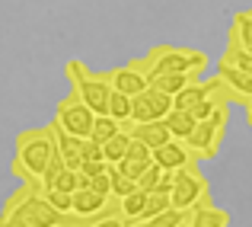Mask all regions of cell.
Listing matches in <instances>:
<instances>
[{
	"instance_id": "cell-8",
	"label": "cell",
	"mask_w": 252,
	"mask_h": 227,
	"mask_svg": "<svg viewBox=\"0 0 252 227\" xmlns=\"http://www.w3.org/2000/svg\"><path fill=\"white\" fill-rule=\"evenodd\" d=\"M105 80H109V86H112V90L128 93V96H137V93H144V90H147V74H144L141 58H134V61L122 64V68L105 71Z\"/></svg>"
},
{
	"instance_id": "cell-14",
	"label": "cell",
	"mask_w": 252,
	"mask_h": 227,
	"mask_svg": "<svg viewBox=\"0 0 252 227\" xmlns=\"http://www.w3.org/2000/svg\"><path fill=\"white\" fill-rule=\"evenodd\" d=\"M51 122H55V118H51ZM55 141H58V151H61L64 163H67L70 170H80V166H83V157H80V141H83V138L61 131V128H58V122H55Z\"/></svg>"
},
{
	"instance_id": "cell-24",
	"label": "cell",
	"mask_w": 252,
	"mask_h": 227,
	"mask_svg": "<svg viewBox=\"0 0 252 227\" xmlns=\"http://www.w3.org/2000/svg\"><path fill=\"white\" fill-rule=\"evenodd\" d=\"M118 131H122V122H118V118H112V115H96V118H93L90 138H96L99 144H105L112 135H118Z\"/></svg>"
},
{
	"instance_id": "cell-23",
	"label": "cell",
	"mask_w": 252,
	"mask_h": 227,
	"mask_svg": "<svg viewBox=\"0 0 252 227\" xmlns=\"http://www.w3.org/2000/svg\"><path fill=\"white\" fill-rule=\"evenodd\" d=\"M189 224V211H179V208H163L160 215H154L144 227H185Z\"/></svg>"
},
{
	"instance_id": "cell-13",
	"label": "cell",
	"mask_w": 252,
	"mask_h": 227,
	"mask_svg": "<svg viewBox=\"0 0 252 227\" xmlns=\"http://www.w3.org/2000/svg\"><path fill=\"white\" fill-rule=\"evenodd\" d=\"M112 195H99V192H93L90 186L86 189H77L74 192V215L77 218H86V224H90V218L96 215V211H102V205L109 202Z\"/></svg>"
},
{
	"instance_id": "cell-18",
	"label": "cell",
	"mask_w": 252,
	"mask_h": 227,
	"mask_svg": "<svg viewBox=\"0 0 252 227\" xmlns=\"http://www.w3.org/2000/svg\"><path fill=\"white\" fill-rule=\"evenodd\" d=\"M128 144H131V131H128V128H122L118 135H112L109 141L102 144V157H105V163H118V160L128 153Z\"/></svg>"
},
{
	"instance_id": "cell-25",
	"label": "cell",
	"mask_w": 252,
	"mask_h": 227,
	"mask_svg": "<svg viewBox=\"0 0 252 227\" xmlns=\"http://www.w3.org/2000/svg\"><path fill=\"white\" fill-rule=\"evenodd\" d=\"M220 61L223 64H233V68L246 71V74H252V51L240 48V45H233V42H227V51H223Z\"/></svg>"
},
{
	"instance_id": "cell-34",
	"label": "cell",
	"mask_w": 252,
	"mask_h": 227,
	"mask_svg": "<svg viewBox=\"0 0 252 227\" xmlns=\"http://www.w3.org/2000/svg\"><path fill=\"white\" fill-rule=\"evenodd\" d=\"M80 157L83 160H105L102 157V144H99L96 138H83L80 141Z\"/></svg>"
},
{
	"instance_id": "cell-29",
	"label": "cell",
	"mask_w": 252,
	"mask_h": 227,
	"mask_svg": "<svg viewBox=\"0 0 252 227\" xmlns=\"http://www.w3.org/2000/svg\"><path fill=\"white\" fill-rule=\"evenodd\" d=\"M163 173H166V170H163V166H160V163H150V166H147V170H144V173H141V179H137V189H144V192H154V189H157V186H160V179H163Z\"/></svg>"
},
{
	"instance_id": "cell-30",
	"label": "cell",
	"mask_w": 252,
	"mask_h": 227,
	"mask_svg": "<svg viewBox=\"0 0 252 227\" xmlns=\"http://www.w3.org/2000/svg\"><path fill=\"white\" fill-rule=\"evenodd\" d=\"M150 163H154V160H134V157H122L115 166L125 173V176H131V179H141V173L147 170Z\"/></svg>"
},
{
	"instance_id": "cell-17",
	"label": "cell",
	"mask_w": 252,
	"mask_h": 227,
	"mask_svg": "<svg viewBox=\"0 0 252 227\" xmlns=\"http://www.w3.org/2000/svg\"><path fill=\"white\" fill-rule=\"evenodd\" d=\"M191 80H198V74L185 71V74H160V77H150L147 83L157 86V90H163V93H169V96H176V93L182 90V86H189Z\"/></svg>"
},
{
	"instance_id": "cell-32",
	"label": "cell",
	"mask_w": 252,
	"mask_h": 227,
	"mask_svg": "<svg viewBox=\"0 0 252 227\" xmlns=\"http://www.w3.org/2000/svg\"><path fill=\"white\" fill-rule=\"evenodd\" d=\"M77 179H80V170H70V166H64L61 176L55 179V186H58V189H64V192H77Z\"/></svg>"
},
{
	"instance_id": "cell-21",
	"label": "cell",
	"mask_w": 252,
	"mask_h": 227,
	"mask_svg": "<svg viewBox=\"0 0 252 227\" xmlns=\"http://www.w3.org/2000/svg\"><path fill=\"white\" fill-rule=\"evenodd\" d=\"M169 192H160V189H154V192H147V205H144V211H141V218L134 221V227H144L150 221L154 215H160L163 208H169Z\"/></svg>"
},
{
	"instance_id": "cell-36",
	"label": "cell",
	"mask_w": 252,
	"mask_h": 227,
	"mask_svg": "<svg viewBox=\"0 0 252 227\" xmlns=\"http://www.w3.org/2000/svg\"><path fill=\"white\" fill-rule=\"evenodd\" d=\"M105 160H83V166H80V173H86V176H96V173H102L105 170Z\"/></svg>"
},
{
	"instance_id": "cell-10",
	"label": "cell",
	"mask_w": 252,
	"mask_h": 227,
	"mask_svg": "<svg viewBox=\"0 0 252 227\" xmlns=\"http://www.w3.org/2000/svg\"><path fill=\"white\" fill-rule=\"evenodd\" d=\"M154 163H160L163 170H179V166H189V163H201V160L191 153V148L179 138H169L166 144L154 148Z\"/></svg>"
},
{
	"instance_id": "cell-31",
	"label": "cell",
	"mask_w": 252,
	"mask_h": 227,
	"mask_svg": "<svg viewBox=\"0 0 252 227\" xmlns=\"http://www.w3.org/2000/svg\"><path fill=\"white\" fill-rule=\"evenodd\" d=\"M131 122H154V112H150L147 99L137 93V96H131Z\"/></svg>"
},
{
	"instance_id": "cell-5",
	"label": "cell",
	"mask_w": 252,
	"mask_h": 227,
	"mask_svg": "<svg viewBox=\"0 0 252 227\" xmlns=\"http://www.w3.org/2000/svg\"><path fill=\"white\" fill-rule=\"evenodd\" d=\"M169 173H172V192H169L172 208L191 211L195 205L211 202V183L204 179V173L198 170V163L179 166V170H169Z\"/></svg>"
},
{
	"instance_id": "cell-37",
	"label": "cell",
	"mask_w": 252,
	"mask_h": 227,
	"mask_svg": "<svg viewBox=\"0 0 252 227\" xmlns=\"http://www.w3.org/2000/svg\"><path fill=\"white\" fill-rule=\"evenodd\" d=\"M246 122H249V128H252V99L246 103Z\"/></svg>"
},
{
	"instance_id": "cell-20",
	"label": "cell",
	"mask_w": 252,
	"mask_h": 227,
	"mask_svg": "<svg viewBox=\"0 0 252 227\" xmlns=\"http://www.w3.org/2000/svg\"><path fill=\"white\" fill-rule=\"evenodd\" d=\"M166 128H169V135L172 138H179V141H185V138L191 135V128H195V118H191V112H179V109H172L166 118Z\"/></svg>"
},
{
	"instance_id": "cell-35",
	"label": "cell",
	"mask_w": 252,
	"mask_h": 227,
	"mask_svg": "<svg viewBox=\"0 0 252 227\" xmlns=\"http://www.w3.org/2000/svg\"><path fill=\"white\" fill-rule=\"evenodd\" d=\"M125 157H134V160H154V151H150L144 141L131 138V144H128V153H125Z\"/></svg>"
},
{
	"instance_id": "cell-6",
	"label": "cell",
	"mask_w": 252,
	"mask_h": 227,
	"mask_svg": "<svg viewBox=\"0 0 252 227\" xmlns=\"http://www.w3.org/2000/svg\"><path fill=\"white\" fill-rule=\"evenodd\" d=\"M223 135H227V103L217 106V109L211 112V118L195 122V128L185 138V144L191 148V153H195L198 160H214L217 153H220Z\"/></svg>"
},
{
	"instance_id": "cell-3",
	"label": "cell",
	"mask_w": 252,
	"mask_h": 227,
	"mask_svg": "<svg viewBox=\"0 0 252 227\" xmlns=\"http://www.w3.org/2000/svg\"><path fill=\"white\" fill-rule=\"evenodd\" d=\"M141 64H144L147 80L160 74H185V71L201 74L208 68V55L198 48H185V45H157L141 58Z\"/></svg>"
},
{
	"instance_id": "cell-22",
	"label": "cell",
	"mask_w": 252,
	"mask_h": 227,
	"mask_svg": "<svg viewBox=\"0 0 252 227\" xmlns=\"http://www.w3.org/2000/svg\"><path fill=\"white\" fill-rule=\"evenodd\" d=\"M109 115H112V118H118V122H122V128H128V125H131V96H128V93L112 90Z\"/></svg>"
},
{
	"instance_id": "cell-26",
	"label": "cell",
	"mask_w": 252,
	"mask_h": 227,
	"mask_svg": "<svg viewBox=\"0 0 252 227\" xmlns=\"http://www.w3.org/2000/svg\"><path fill=\"white\" fill-rule=\"evenodd\" d=\"M109 179H112V195H115V198H122V195H128V192L137 189V179L125 176L115 163H109Z\"/></svg>"
},
{
	"instance_id": "cell-16",
	"label": "cell",
	"mask_w": 252,
	"mask_h": 227,
	"mask_svg": "<svg viewBox=\"0 0 252 227\" xmlns=\"http://www.w3.org/2000/svg\"><path fill=\"white\" fill-rule=\"evenodd\" d=\"M118 205H122L125 224L134 227V221L141 218V211H144V205H147V192H144V189H134V192H128V195L118 198Z\"/></svg>"
},
{
	"instance_id": "cell-2",
	"label": "cell",
	"mask_w": 252,
	"mask_h": 227,
	"mask_svg": "<svg viewBox=\"0 0 252 227\" xmlns=\"http://www.w3.org/2000/svg\"><path fill=\"white\" fill-rule=\"evenodd\" d=\"M55 148H58V141H55V122L42 125V128H26V131H19V135H16V153H13L10 173L19 179V183H38Z\"/></svg>"
},
{
	"instance_id": "cell-38",
	"label": "cell",
	"mask_w": 252,
	"mask_h": 227,
	"mask_svg": "<svg viewBox=\"0 0 252 227\" xmlns=\"http://www.w3.org/2000/svg\"><path fill=\"white\" fill-rule=\"evenodd\" d=\"M249 13H252V10H249Z\"/></svg>"
},
{
	"instance_id": "cell-15",
	"label": "cell",
	"mask_w": 252,
	"mask_h": 227,
	"mask_svg": "<svg viewBox=\"0 0 252 227\" xmlns=\"http://www.w3.org/2000/svg\"><path fill=\"white\" fill-rule=\"evenodd\" d=\"M227 42H233V45H240V48L252 51V13H233Z\"/></svg>"
},
{
	"instance_id": "cell-7",
	"label": "cell",
	"mask_w": 252,
	"mask_h": 227,
	"mask_svg": "<svg viewBox=\"0 0 252 227\" xmlns=\"http://www.w3.org/2000/svg\"><path fill=\"white\" fill-rule=\"evenodd\" d=\"M93 109L83 103L77 93H70V96H64V99H58V106H55V122H58V128L61 131H67V135H77V138H90V131H93Z\"/></svg>"
},
{
	"instance_id": "cell-28",
	"label": "cell",
	"mask_w": 252,
	"mask_h": 227,
	"mask_svg": "<svg viewBox=\"0 0 252 227\" xmlns=\"http://www.w3.org/2000/svg\"><path fill=\"white\" fill-rule=\"evenodd\" d=\"M42 192H45V198H48L58 211H64V215H70V211H74V192H64V189H58V186L42 189Z\"/></svg>"
},
{
	"instance_id": "cell-19",
	"label": "cell",
	"mask_w": 252,
	"mask_h": 227,
	"mask_svg": "<svg viewBox=\"0 0 252 227\" xmlns=\"http://www.w3.org/2000/svg\"><path fill=\"white\" fill-rule=\"evenodd\" d=\"M141 96L147 99V106H150V112H154V118H166L169 112H172V96H169V93H163V90H157V86L147 83V90H144Z\"/></svg>"
},
{
	"instance_id": "cell-1",
	"label": "cell",
	"mask_w": 252,
	"mask_h": 227,
	"mask_svg": "<svg viewBox=\"0 0 252 227\" xmlns=\"http://www.w3.org/2000/svg\"><path fill=\"white\" fill-rule=\"evenodd\" d=\"M64 211L45 198L38 183H23L0 211V227H61Z\"/></svg>"
},
{
	"instance_id": "cell-12",
	"label": "cell",
	"mask_w": 252,
	"mask_h": 227,
	"mask_svg": "<svg viewBox=\"0 0 252 227\" xmlns=\"http://www.w3.org/2000/svg\"><path fill=\"white\" fill-rule=\"evenodd\" d=\"M230 224V215L223 208H214L211 202H201L189 211V224L185 227H227Z\"/></svg>"
},
{
	"instance_id": "cell-11",
	"label": "cell",
	"mask_w": 252,
	"mask_h": 227,
	"mask_svg": "<svg viewBox=\"0 0 252 227\" xmlns=\"http://www.w3.org/2000/svg\"><path fill=\"white\" fill-rule=\"evenodd\" d=\"M128 131H131V138L144 141L150 151H154V148H160V144H166L169 138H172L163 118H154V122H131V125H128Z\"/></svg>"
},
{
	"instance_id": "cell-4",
	"label": "cell",
	"mask_w": 252,
	"mask_h": 227,
	"mask_svg": "<svg viewBox=\"0 0 252 227\" xmlns=\"http://www.w3.org/2000/svg\"><path fill=\"white\" fill-rule=\"evenodd\" d=\"M67 77L70 83H74V93L83 99L86 106L93 109V115H109V99H112V86L105 74H93L90 68H86L83 61H67Z\"/></svg>"
},
{
	"instance_id": "cell-33",
	"label": "cell",
	"mask_w": 252,
	"mask_h": 227,
	"mask_svg": "<svg viewBox=\"0 0 252 227\" xmlns=\"http://www.w3.org/2000/svg\"><path fill=\"white\" fill-rule=\"evenodd\" d=\"M90 189L99 192V195H112V179H109V166H105L102 173H96V176H90Z\"/></svg>"
},
{
	"instance_id": "cell-9",
	"label": "cell",
	"mask_w": 252,
	"mask_h": 227,
	"mask_svg": "<svg viewBox=\"0 0 252 227\" xmlns=\"http://www.w3.org/2000/svg\"><path fill=\"white\" fill-rule=\"evenodd\" d=\"M217 77L223 80V90H227V103H243L246 106L252 99V74L233 68V64H217Z\"/></svg>"
},
{
	"instance_id": "cell-27",
	"label": "cell",
	"mask_w": 252,
	"mask_h": 227,
	"mask_svg": "<svg viewBox=\"0 0 252 227\" xmlns=\"http://www.w3.org/2000/svg\"><path fill=\"white\" fill-rule=\"evenodd\" d=\"M64 157H61V151H51V157H48V166H45V173H42V179H38V186H42V189H51V186H55V179L61 176V170H64Z\"/></svg>"
}]
</instances>
